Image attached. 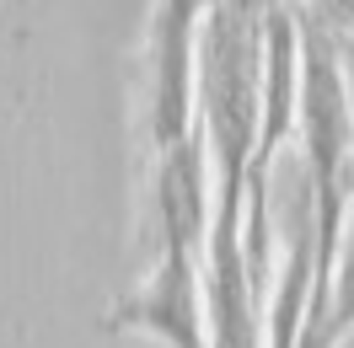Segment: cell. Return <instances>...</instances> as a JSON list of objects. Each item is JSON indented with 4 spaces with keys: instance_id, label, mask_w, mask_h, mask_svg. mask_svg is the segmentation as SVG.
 I'll return each instance as SVG.
<instances>
[{
    "instance_id": "obj_1",
    "label": "cell",
    "mask_w": 354,
    "mask_h": 348,
    "mask_svg": "<svg viewBox=\"0 0 354 348\" xmlns=\"http://www.w3.org/2000/svg\"><path fill=\"white\" fill-rule=\"evenodd\" d=\"M263 6L268 0H215L194 44V124L209 161V252H204V300L209 343L263 348L258 295L242 262V182L258 134V86H263Z\"/></svg>"
},
{
    "instance_id": "obj_2",
    "label": "cell",
    "mask_w": 354,
    "mask_h": 348,
    "mask_svg": "<svg viewBox=\"0 0 354 348\" xmlns=\"http://www.w3.org/2000/svg\"><path fill=\"white\" fill-rule=\"evenodd\" d=\"M215 0H156L151 22V97H145V129L151 155L172 151L194 134V44L199 22Z\"/></svg>"
},
{
    "instance_id": "obj_3",
    "label": "cell",
    "mask_w": 354,
    "mask_h": 348,
    "mask_svg": "<svg viewBox=\"0 0 354 348\" xmlns=\"http://www.w3.org/2000/svg\"><path fill=\"white\" fill-rule=\"evenodd\" d=\"M333 273H338V284L328 289V300L301 322L295 348H344L354 338V198H349V220H344V241H338Z\"/></svg>"
}]
</instances>
